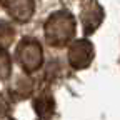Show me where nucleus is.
<instances>
[{"label": "nucleus", "mask_w": 120, "mask_h": 120, "mask_svg": "<svg viewBox=\"0 0 120 120\" xmlns=\"http://www.w3.org/2000/svg\"><path fill=\"white\" fill-rule=\"evenodd\" d=\"M75 32V22L68 12H58L49 19L45 25V35L49 43L52 45H64L67 43Z\"/></svg>", "instance_id": "1"}, {"label": "nucleus", "mask_w": 120, "mask_h": 120, "mask_svg": "<svg viewBox=\"0 0 120 120\" xmlns=\"http://www.w3.org/2000/svg\"><path fill=\"white\" fill-rule=\"evenodd\" d=\"M19 58L27 70H35L42 64V49L35 40H23L19 47Z\"/></svg>", "instance_id": "2"}, {"label": "nucleus", "mask_w": 120, "mask_h": 120, "mask_svg": "<svg viewBox=\"0 0 120 120\" xmlns=\"http://www.w3.org/2000/svg\"><path fill=\"white\" fill-rule=\"evenodd\" d=\"M92 58H94V47L87 40L75 42L68 50V62L77 68L87 67Z\"/></svg>", "instance_id": "3"}, {"label": "nucleus", "mask_w": 120, "mask_h": 120, "mask_svg": "<svg viewBox=\"0 0 120 120\" xmlns=\"http://www.w3.org/2000/svg\"><path fill=\"white\" fill-rule=\"evenodd\" d=\"M7 8H8V13L15 20L23 22V20H28L30 15H32L34 2L32 0H8Z\"/></svg>", "instance_id": "4"}, {"label": "nucleus", "mask_w": 120, "mask_h": 120, "mask_svg": "<svg viewBox=\"0 0 120 120\" xmlns=\"http://www.w3.org/2000/svg\"><path fill=\"white\" fill-rule=\"evenodd\" d=\"M102 20V8L95 4H90L88 7L83 8V13H82V22L85 25V30L90 32V30H94L98 22Z\"/></svg>", "instance_id": "5"}, {"label": "nucleus", "mask_w": 120, "mask_h": 120, "mask_svg": "<svg viewBox=\"0 0 120 120\" xmlns=\"http://www.w3.org/2000/svg\"><path fill=\"white\" fill-rule=\"evenodd\" d=\"M13 38V30L7 23H0V47H7Z\"/></svg>", "instance_id": "6"}, {"label": "nucleus", "mask_w": 120, "mask_h": 120, "mask_svg": "<svg viewBox=\"0 0 120 120\" xmlns=\"http://www.w3.org/2000/svg\"><path fill=\"white\" fill-rule=\"evenodd\" d=\"M10 75V60H8V55L0 50V79H7Z\"/></svg>", "instance_id": "7"}]
</instances>
